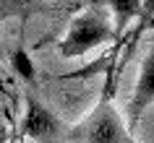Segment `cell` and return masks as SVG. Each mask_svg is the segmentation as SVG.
<instances>
[{"instance_id": "obj_9", "label": "cell", "mask_w": 154, "mask_h": 143, "mask_svg": "<svg viewBox=\"0 0 154 143\" xmlns=\"http://www.w3.org/2000/svg\"><path fill=\"white\" fill-rule=\"evenodd\" d=\"M11 143H21V135H16V138H13V141H11Z\"/></svg>"}, {"instance_id": "obj_2", "label": "cell", "mask_w": 154, "mask_h": 143, "mask_svg": "<svg viewBox=\"0 0 154 143\" xmlns=\"http://www.w3.org/2000/svg\"><path fill=\"white\" fill-rule=\"evenodd\" d=\"M115 42L112 24L107 21L105 8H86L81 13H76L68 24V31L60 42H57V52L65 60L73 57H84L86 52Z\"/></svg>"}, {"instance_id": "obj_4", "label": "cell", "mask_w": 154, "mask_h": 143, "mask_svg": "<svg viewBox=\"0 0 154 143\" xmlns=\"http://www.w3.org/2000/svg\"><path fill=\"white\" fill-rule=\"evenodd\" d=\"M154 104V42L149 44V52H146L144 63H141V70H138V81L136 88L131 94V102L125 107V125L133 133L144 117V112Z\"/></svg>"}, {"instance_id": "obj_3", "label": "cell", "mask_w": 154, "mask_h": 143, "mask_svg": "<svg viewBox=\"0 0 154 143\" xmlns=\"http://www.w3.org/2000/svg\"><path fill=\"white\" fill-rule=\"evenodd\" d=\"M18 135L37 143H47V141L52 143L60 135L65 138V127L60 122V117L39 99L37 88L24 94V117H21V125H18Z\"/></svg>"}, {"instance_id": "obj_7", "label": "cell", "mask_w": 154, "mask_h": 143, "mask_svg": "<svg viewBox=\"0 0 154 143\" xmlns=\"http://www.w3.org/2000/svg\"><path fill=\"white\" fill-rule=\"evenodd\" d=\"M34 8H39V0H0V21L18 18L24 26L34 13Z\"/></svg>"}, {"instance_id": "obj_1", "label": "cell", "mask_w": 154, "mask_h": 143, "mask_svg": "<svg viewBox=\"0 0 154 143\" xmlns=\"http://www.w3.org/2000/svg\"><path fill=\"white\" fill-rule=\"evenodd\" d=\"M115 88L112 83H102V94H99L94 109L76 125L65 127V143H141L133 138V133L125 125V117L115 109Z\"/></svg>"}, {"instance_id": "obj_5", "label": "cell", "mask_w": 154, "mask_h": 143, "mask_svg": "<svg viewBox=\"0 0 154 143\" xmlns=\"http://www.w3.org/2000/svg\"><path fill=\"white\" fill-rule=\"evenodd\" d=\"M107 10L112 13V57L120 55V44L128 34V26L141 18V0H107Z\"/></svg>"}, {"instance_id": "obj_8", "label": "cell", "mask_w": 154, "mask_h": 143, "mask_svg": "<svg viewBox=\"0 0 154 143\" xmlns=\"http://www.w3.org/2000/svg\"><path fill=\"white\" fill-rule=\"evenodd\" d=\"M65 8L71 10V13H81L86 8H105L107 0H60Z\"/></svg>"}, {"instance_id": "obj_6", "label": "cell", "mask_w": 154, "mask_h": 143, "mask_svg": "<svg viewBox=\"0 0 154 143\" xmlns=\"http://www.w3.org/2000/svg\"><path fill=\"white\" fill-rule=\"evenodd\" d=\"M8 60H11V68L16 70L18 78H24L32 88H37V68H34L32 57H29V52H26V47H24V39L18 42V47L11 52Z\"/></svg>"}]
</instances>
